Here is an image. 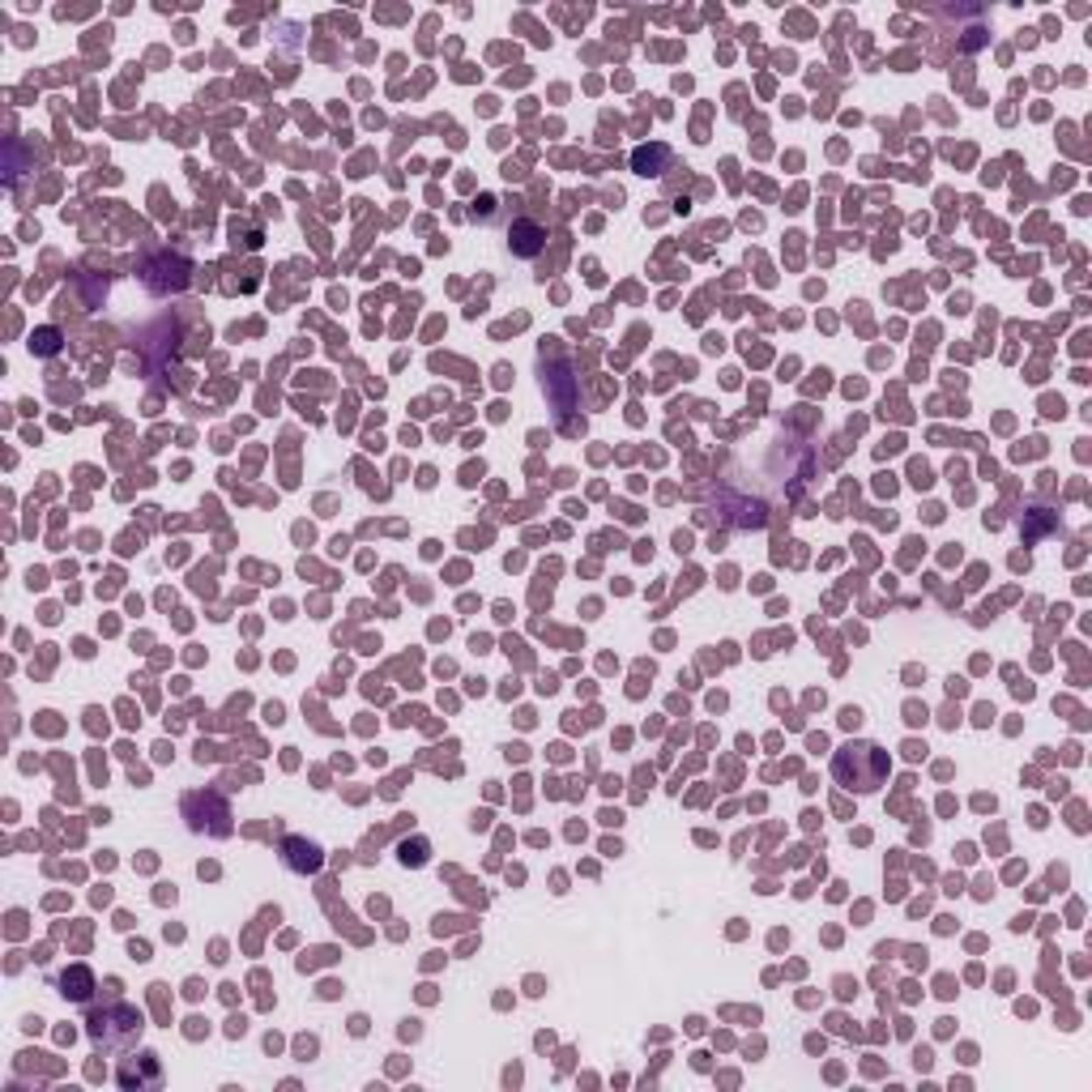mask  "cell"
<instances>
[{"instance_id":"cell-6","label":"cell","mask_w":1092,"mask_h":1092,"mask_svg":"<svg viewBox=\"0 0 1092 1092\" xmlns=\"http://www.w3.org/2000/svg\"><path fill=\"white\" fill-rule=\"evenodd\" d=\"M542 239H546V235L538 231L533 222H517V227H512V252H521V257H533V252L542 248Z\"/></svg>"},{"instance_id":"cell-5","label":"cell","mask_w":1092,"mask_h":1092,"mask_svg":"<svg viewBox=\"0 0 1092 1092\" xmlns=\"http://www.w3.org/2000/svg\"><path fill=\"white\" fill-rule=\"evenodd\" d=\"M90 990H95V977H90L86 969H68L65 977H60V994H65V998H73V1003H86V998H90Z\"/></svg>"},{"instance_id":"cell-2","label":"cell","mask_w":1092,"mask_h":1092,"mask_svg":"<svg viewBox=\"0 0 1092 1092\" xmlns=\"http://www.w3.org/2000/svg\"><path fill=\"white\" fill-rule=\"evenodd\" d=\"M137 1037H141V1016H137V1007H129V1003H116V1007H107V1011H99L90 1020V1041L99 1050H124V1046H133Z\"/></svg>"},{"instance_id":"cell-1","label":"cell","mask_w":1092,"mask_h":1092,"mask_svg":"<svg viewBox=\"0 0 1092 1092\" xmlns=\"http://www.w3.org/2000/svg\"><path fill=\"white\" fill-rule=\"evenodd\" d=\"M832 777L836 786L845 790H858V794H870L888 781V751L875 747V743H845L836 756H832Z\"/></svg>"},{"instance_id":"cell-4","label":"cell","mask_w":1092,"mask_h":1092,"mask_svg":"<svg viewBox=\"0 0 1092 1092\" xmlns=\"http://www.w3.org/2000/svg\"><path fill=\"white\" fill-rule=\"evenodd\" d=\"M120 1084H124V1088L159 1084V1059H154V1054H141V1071H137L133 1062H129V1067H120Z\"/></svg>"},{"instance_id":"cell-3","label":"cell","mask_w":1092,"mask_h":1092,"mask_svg":"<svg viewBox=\"0 0 1092 1092\" xmlns=\"http://www.w3.org/2000/svg\"><path fill=\"white\" fill-rule=\"evenodd\" d=\"M282 854H286V862H291L295 870H321V849H316L312 841L286 836V841H282Z\"/></svg>"}]
</instances>
